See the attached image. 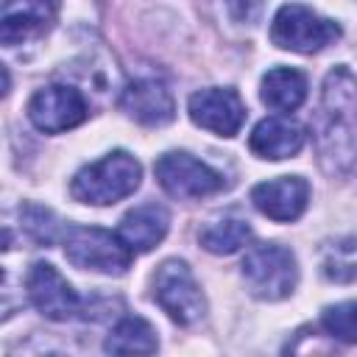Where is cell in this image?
Returning a JSON list of instances; mask_svg holds the SVG:
<instances>
[{"label":"cell","mask_w":357,"mask_h":357,"mask_svg":"<svg viewBox=\"0 0 357 357\" xmlns=\"http://www.w3.org/2000/svg\"><path fill=\"white\" fill-rule=\"evenodd\" d=\"M20 220H22V229L25 234L39 243V245H50L56 240V231H59V220L50 209L39 206V204H25L20 209Z\"/></svg>","instance_id":"21"},{"label":"cell","mask_w":357,"mask_h":357,"mask_svg":"<svg viewBox=\"0 0 357 357\" xmlns=\"http://www.w3.org/2000/svg\"><path fill=\"white\" fill-rule=\"evenodd\" d=\"M153 298L156 304L181 326H190L204 318L206 301L204 293L181 259H165L153 273Z\"/></svg>","instance_id":"6"},{"label":"cell","mask_w":357,"mask_h":357,"mask_svg":"<svg viewBox=\"0 0 357 357\" xmlns=\"http://www.w3.org/2000/svg\"><path fill=\"white\" fill-rule=\"evenodd\" d=\"M59 14V0H3L0 39L14 47L25 39L42 36Z\"/></svg>","instance_id":"12"},{"label":"cell","mask_w":357,"mask_h":357,"mask_svg":"<svg viewBox=\"0 0 357 357\" xmlns=\"http://www.w3.org/2000/svg\"><path fill=\"white\" fill-rule=\"evenodd\" d=\"M153 173L162 190L173 198H206L226 187L223 176L212 170L206 162L195 159L187 151H170L156 159Z\"/></svg>","instance_id":"7"},{"label":"cell","mask_w":357,"mask_h":357,"mask_svg":"<svg viewBox=\"0 0 357 357\" xmlns=\"http://www.w3.org/2000/svg\"><path fill=\"white\" fill-rule=\"evenodd\" d=\"M243 279L251 296L262 301L287 298L298 282V265L290 248L279 243H259L251 245L243 257Z\"/></svg>","instance_id":"3"},{"label":"cell","mask_w":357,"mask_h":357,"mask_svg":"<svg viewBox=\"0 0 357 357\" xmlns=\"http://www.w3.org/2000/svg\"><path fill=\"white\" fill-rule=\"evenodd\" d=\"M142 167L128 151H112L103 159L81 167L70 181V192L81 204L109 206L123 201L139 187Z\"/></svg>","instance_id":"2"},{"label":"cell","mask_w":357,"mask_h":357,"mask_svg":"<svg viewBox=\"0 0 357 357\" xmlns=\"http://www.w3.org/2000/svg\"><path fill=\"white\" fill-rule=\"evenodd\" d=\"M89 117L86 98L70 84H50L28 100V120L45 134H61Z\"/></svg>","instance_id":"8"},{"label":"cell","mask_w":357,"mask_h":357,"mask_svg":"<svg viewBox=\"0 0 357 357\" xmlns=\"http://www.w3.org/2000/svg\"><path fill=\"white\" fill-rule=\"evenodd\" d=\"M64 254L81 271H98L120 276L131 268L134 251L123 243L120 234H112L98 226H67Z\"/></svg>","instance_id":"4"},{"label":"cell","mask_w":357,"mask_h":357,"mask_svg":"<svg viewBox=\"0 0 357 357\" xmlns=\"http://www.w3.org/2000/svg\"><path fill=\"white\" fill-rule=\"evenodd\" d=\"M251 204L276 223H290L301 218L310 204V184L304 176H279L271 181H259L251 190Z\"/></svg>","instance_id":"11"},{"label":"cell","mask_w":357,"mask_h":357,"mask_svg":"<svg viewBox=\"0 0 357 357\" xmlns=\"http://www.w3.org/2000/svg\"><path fill=\"white\" fill-rule=\"evenodd\" d=\"M321 326L326 335L343 343H357V301H340L321 312Z\"/></svg>","instance_id":"20"},{"label":"cell","mask_w":357,"mask_h":357,"mask_svg":"<svg viewBox=\"0 0 357 357\" xmlns=\"http://www.w3.org/2000/svg\"><path fill=\"white\" fill-rule=\"evenodd\" d=\"M262 6H265V0H226V8L231 14V20L243 22V25L257 22L259 14H262Z\"/></svg>","instance_id":"22"},{"label":"cell","mask_w":357,"mask_h":357,"mask_svg":"<svg viewBox=\"0 0 357 357\" xmlns=\"http://www.w3.org/2000/svg\"><path fill=\"white\" fill-rule=\"evenodd\" d=\"M304 128L296 120L287 117H265L254 126L251 137H248V148L259 156V159H287L296 156L304 148Z\"/></svg>","instance_id":"14"},{"label":"cell","mask_w":357,"mask_h":357,"mask_svg":"<svg viewBox=\"0 0 357 357\" xmlns=\"http://www.w3.org/2000/svg\"><path fill=\"white\" fill-rule=\"evenodd\" d=\"M25 287H28L31 304L47 321H70L81 312L78 293L50 262H33L25 276Z\"/></svg>","instance_id":"9"},{"label":"cell","mask_w":357,"mask_h":357,"mask_svg":"<svg viewBox=\"0 0 357 357\" xmlns=\"http://www.w3.org/2000/svg\"><path fill=\"white\" fill-rule=\"evenodd\" d=\"M103 349L109 354H153L159 349V337L145 318L126 315L112 326Z\"/></svg>","instance_id":"17"},{"label":"cell","mask_w":357,"mask_h":357,"mask_svg":"<svg viewBox=\"0 0 357 357\" xmlns=\"http://www.w3.org/2000/svg\"><path fill=\"white\" fill-rule=\"evenodd\" d=\"M167 226H170L167 209L151 201V204H139L131 212H126L123 220H120L117 234L123 237V243L134 254H145V251H151L153 245H159L165 240Z\"/></svg>","instance_id":"15"},{"label":"cell","mask_w":357,"mask_h":357,"mask_svg":"<svg viewBox=\"0 0 357 357\" xmlns=\"http://www.w3.org/2000/svg\"><path fill=\"white\" fill-rule=\"evenodd\" d=\"M312 134L326 176L349 178L357 173V75L349 67L326 73Z\"/></svg>","instance_id":"1"},{"label":"cell","mask_w":357,"mask_h":357,"mask_svg":"<svg viewBox=\"0 0 357 357\" xmlns=\"http://www.w3.org/2000/svg\"><path fill=\"white\" fill-rule=\"evenodd\" d=\"M190 120L218 137H234L245 123V103L234 89H198L187 100Z\"/></svg>","instance_id":"10"},{"label":"cell","mask_w":357,"mask_h":357,"mask_svg":"<svg viewBox=\"0 0 357 357\" xmlns=\"http://www.w3.org/2000/svg\"><path fill=\"white\" fill-rule=\"evenodd\" d=\"M198 240L209 254H234L251 240V226L240 218H218L198 231Z\"/></svg>","instance_id":"18"},{"label":"cell","mask_w":357,"mask_h":357,"mask_svg":"<svg viewBox=\"0 0 357 357\" xmlns=\"http://www.w3.org/2000/svg\"><path fill=\"white\" fill-rule=\"evenodd\" d=\"M259 98L273 112H296L307 98V75L296 67H273L262 75Z\"/></svg>","instance_id":"16"},{"label":"cell","mask_w":357,"mask_h":357,"mask_svg":"<svg viewBox=\"0 0 357 357\" xmlns=\"http://www.w3.org/2000/svg\"><path fill=\"white\" fill-rule=\"evenodd\" d=\"M340 39V25L301 3H287L271 22V42L293 53H318Z\"/></svg>","instance_id":"5"},{"label":"cell","mask_w":357,"mask_h":357,"mask_svg":"<svg viewBox=\"0 0 357 357\" xmlns=\"http://www.w3.org/2000/svg\"><path fill=\"white\" fill-rule=\"evenodd\" d=\"M120 106L131 120H137L142 126H165L176 117L173 95L167 92L165 84H159L153 78L131 81L120 95Z\"/></svg>","instance_id":"13"},{"label":"cell","mask_w":357,"mask_h":357,"mask_svg":"<svg viewBox=\"0 0 357 357\" xmlns=\"http://www.w3.org/2000/svg\"><path fill=\"white\" fill-rule=\"evenodd\" d=\"M321 273L329 282L346 284L357 279V237H337L324 245L321 251Z\"/></svg>","instance_id":"19"}]
</instances>
